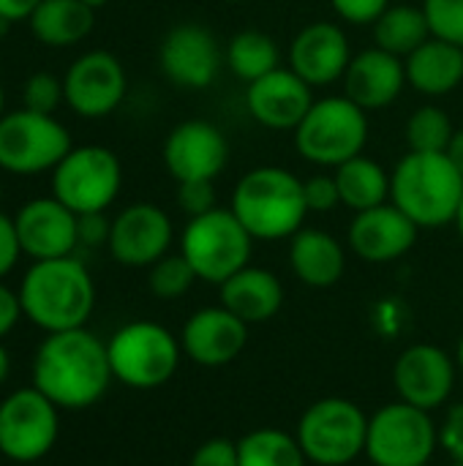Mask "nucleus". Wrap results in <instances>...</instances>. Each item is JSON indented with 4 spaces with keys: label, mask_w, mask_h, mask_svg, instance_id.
<instances>
[{
    "label": "nucleus",
    "mask_w": 463,
    "mask_h": 466,
    "mask_svg": "<svg viewBox=\"0 0 463 466\" xmlns=\"http://www.w3.org/2000/svg\"><path fill=\"white\" fill-rule=\"evenodd\" d=\"M22 317V303H19V292H14L11 287H5L0 281V341L16 328Z\"/></svg>",
    "instance_id": "43"
},
{
    "label": "nucleus",
    "mask_w": 463,
    "mask_h": 466,
    "mask_svg": "<svg viewBox=\"0 0 463 466\" xmlns=\"http://www.w3.org/2000/svg\"><path fill=\"white\" fill-rule=\"evenodd\" d=\"M254 238L229 208H216L188 218L180 235V254L191 262L199 281L224 284L251 259Z\"/></svg>",
    "instance_id": "7"
},
{
    "label": "nucleus",
    "mask_w": 463,
    "mask_h": 466,
    "mask_svg": "<svg viewBox=\"0 0 463 466\" xmlns=\"http://www.w3.org/2000/svg\"><path fill=\"white\" fill-rule=\"evenodd\" d=\"M177 208L188 216H205L216 210V180H183L177 183Z\"/></svg>",
    "instance_id": "36"
},
{
    "label": "nucleus",
    "mask_w": 463,
    "mask_h": 466,
    "mask_svg": "<svg viewBox=\"0 0 463 466\" xmlns=\"http://www.w3.org/2000/svg\"><path fill=\"white\" fill-rule=\"evenodd\" d=\"M240 466H306L308 459L297 437L281 429H257L237 440Z\"/></svg>",
    "instance_id": "31"
},
{
    "label": "nucleus",
    "mask_w": 463,
    "mask_h": 466,
    "mask_svg": "<svg viewBox=\"0 0 463 466\" xmlns=\"http://www.w3.org/2000/svg\"><path fill=\"white\" fill-rule=\"evenodd\" d=\"M221 306L246 325L267 322L284 306V284L273 270L246 265L221 284Z\"/></svg>",
    "instance_id": "24"
},
{
    "label": "nucleus",
    "mask_w": 463,
    "mask_h": 466,
    "mask_svg": "<svg viewBox=\"0 0 463 466\" xmlns=\"http://www.w3.org/2000/svg\"><path fill=\"white\" fill-rule=\"evenodd\" d=\"M420 227L393 202L355 213L349 224V248L374 265L396 262L412 251Z\"/></svg>",
    "instance_id": "19"
},
{
    "label": "nucleus",
    "mask_w": 463,
    "mask_h": 466,
    "mask_svg": "<svg viewBox=\"0 0 463 466\" xmlns=\"http://www.w3.org/2000/svg\"><path fill=\"white\" fill-rule=\"evenodd\" d=\"M224 63L237 79L251 85V82L262 79L265 74L281 68V49L270 33L240 30L229 38V44L224 49Z\"/></svg>",
    "instance_id": "30"
},
{
    "label": "nucleus",
    "mask_w": 463,
    "mask_h": 466,
    "mask_svg": "<svg viewBox=\"0 0 463 466\" xmlns=\"http://www.w3.org/2000/svg\"><path fill=\"white\" fill-rule=\"evenodd\" d=\"M456 131L458 128L445 109L426 104L407 120V145L415 153H448Z\"/></svg>",
    "instance_id": "32"
},
{
    "label": "nucleus",
    "mask_w": 463,
    "mask_h": 466,
    "mask_svg": "<svg viewBox=\"0 0 463 466\" xmlns=\"http://www.w3.org/2000/svg\"><path fill=\"white\" fill-rule=\"evenodd\" d=\"M456 227H458V235H461V240H463V199H461V208H458V213H456Z\"/></svg>",
    "instance_id": "47"
},
{
    "label": "nucleus",
    "mask_w": 463,
    "mask_h": 466,
    "mask_svg": "<svg viewBox=\"0 0 463 466\" xmlns=\"http://www.w3.org/2000/svg\"><path fill=\"white\" fill-rule=\"evenodd\" d=\"M158 63L172 85L183 90H205L216 82L224 52L210 27L199 22H183L164 35L158 46Z\"/></svg>",
    "instance_id": "14"
},
{
    "label": "nucleus",
    "mask_w": 463,
    "mask_h": 466,
    "mask_svg": "<svg viewBox=\"0 0 463 466\" xmlns=\"http://www.w3.org/2000/svg\"><path fill=\"white\" fill-rule=\"evenodd\" d=\"M431 35L463 46V0H423Z\"/></svg>",
    "instance_id": "35"
},
{
    "label": "nucleus",
    "mask_w": 463,
    "mask_h": 466,
    "mask_svg": "<svg viewBox=\"0 0 463 466\" xmlns=\"http://www.w3.org/2000/svg\"><path fill=\"white\" fill-rule=\"evenodd\" d=\"M19 257H22V246H19V238H16L14 218L0 210V281L14 270Z\"/></svg>",
    "instance_id": "41"
},
{
    "label": "nucleus",
    "mask_w": 463,
    "mask_h": 466,
    "mask_svg": "<svg viewBox=\"0 0 463 466\" xmlns=\"http://www.w3.org/2000/svg\"><path fill=\"white\" fill-rule=\"evenodd\" d=\"M393 382L401 401L434 412L456 388V360L434 344H415L396 360Z\"/></svg>",
    "instance_id": "18"
},
{
    "label": "nucleus",
    "mask_w": 463,
    "mask_h": 466,
    "mask_svg": "<svg viewBox=\"0 0 463 466\" xmlns=\"http://www.w3.org/2000/svg\"><path fill=\"white\" fill-rule=\"evenodd\" d=\"M407 85L404 57L379 46L352 55V63L344 74V96L366 112L390 106Z\"/></svg>",
    "instance_id": "23"
},
{
    "label": "nucleus",
    "mask_w": 463,
    "mask_h": 466,
    "mask_svg": "<svg viewBox=\"0 0 463 466\" xmlns=\"http://www.w3.org/2000/svg\"><path fill=\"white\" fill-rule=\"evenodd\" d=\"M123 186L120 158L104 145H79L52 169V197L76 216L106 213Z\"/></svg>",
    "instance_id": "10"
},
{
    "label": "nucleus",
    "mask_w": 463,
    "mask_h": 466,
    "mask_svg": "<svg viewBox=\"0 0 463 466\" xmlns=\"http://www.w3.org/2000/svg\"><path fill=\"white\" fill-rule=\"evenodd\" d=\"M333 175L338 183L341 205H347L355 213L385 205L390 199V172L363 153L336 167Z\"/></svg>",
    "instance_id": "28"
},
{
    "label": "nucleus",
    "mask_w": 463,
    "mask_h": 466,
    "mask_svg": "<svg viewBox=\"0 0 463 466\" xmlns=\"http://www.w3.org/2000/svg\"><path fill=\"white\" fill-rule=\"evenodd\" d=\"M439 445V429L431 412L407 401L388 404L368 418L366 456L374 466H423Z\"/></svg>",
    "instance_id": "11"
},
{
    "label": "nucleus",
    "mask_w": 463,
    "mask_h": 466,
    "mask_svg": "<svg viewBox=\"0 0 463 466\" xmlns=\"http://www.w3.org/2000/svg\"><path fill=\"white\" fill-rule=\"evenodd\" d=\"M224 3H251V0H224Z\"/></svg>",
    "instance_id": "51"
},
{
    "label": "nucleus",
    "mask_w": 463,
    "mask_h": 466,
    "mask_svg": "<svg viewBox=\"0 0 463 466\" xmlns=\"http://www.w3.org/2000/svg\"><path fill=\"white\" fill-rule=\"evenodd\" d=\"M76 221L79 216L52 194L25 202L14 216L22 254L30 257L33 262L71 257L74 248L79 246Z\"/></svg>",
    "instance_id": "17"
},
{
    "label": "nucleus",
    "mask_w": 463,
    "mask_h": 466,
    "mask_svg": "<svg viewBox=\"0 0 463 466\" xmlns=\"http://www.w3.org/2000/svg\"><path fill=\"white\" fill-rule=\"evenodd\" d=\"M303 197L308 205V213H327L341 205L336 175H314L303 180Z\"/></svg>",
    "instance_id": "37"
},
{
    "label": "nucleus",
    "mask_w": 463,
    "mask_h": 466,
    "mask_svg": "<svg viewBox=\"0 0 463 466\" xmlns=\"http://www.w3.org/2000/svg\"><path fill=\"white\" fill-rule=\"evenodd\" d=\"M448 156H450V161L456 164V169L463 175V128L456 131V137H453V142H450V147H448Z\"/></svg>",
    "instance_id": "45"
},
{
    "label": "nucleus",
    "mask_w": 463,
    "mask_h": 466,
    "mask_svg": "<svg viewBox=\"0 0 463 466\" xmlns=\"http://www.w3.org/2000/svg\"><path fill=\"white\" fill-rule=\"evenodd\" d=\"M407 82L431 98L453 93L463 82V46L442 38H428L407 60Z\"/></svg>",
    "instance_id": "26"
},
{
    "label": "nucleus",
    "mask_w": 463,
    "mask_h": 466,
    "mask_svg": "<svg viewBox=\"0 0 463 466\" xmlns=\"http://www.w3.org/2000/svg\"><path fill=\"white\" fill-rule=\"evenodd\" d=\"M16 292L22 317L46 333L85 328L96 306V284L74 254L33 262Z\"/></svg>",
    "instance_id": "2"
},
{
    "label": "nucleus",
    "mask_w": 463,
    "mask_h": 466,
    "mask_svg": "<svg viewBox=\"0 0 463 466\" xmlns=\"http://www.w3.org/2000/svg\"><path fill=\"white\" fill-rule=\"evenodd\" d=\"M423 466H428V464H423Z\"/></svg>",
    "instance_id": "54"
},
{
    "label": "nucleus",
    "mask_w": 463,
    "mask_h": 466,
    "mask_svg": "<svg viewBox=\"0 0 463 466\" xmlns=\"http://www.w3.org/2000/svg\"><path fill=\"white\" fill-rule=\"evenodd\" d=\"M439 445L448 451V456L453 461L463 464V401L448 412V418L439 429Z\"/></svg>",
    "instance_id": "40"
},
{
    "label": "nucleus",
    "mask_w": 463,
    "mask_h": 466,
    "mask_svg": "<svg viewBox=\"0 0 463 466\" xmlns=\"http://www.w3.org/2000/svg\"><path fill=\"white\" fill-rule=\"evenodd\" d=\"M295 437L311 464L347 466L366 453L368 418L349 399H319L300 415Z\"/></svg>",
    "instance_id": "8"
},
{
    "label": "nucleus",
    "mask_w": 463,
    "mask_h": 466,
    "mask_svg": "<svg viewBox=\"0 0 463 466\" xmlns=\"http://www.w3.org/2000/svg\"><path fill=\"white\" fill-rule=\"evenodd\" d=\"M349 63L352 46L344 27H338L336 22H311L289 44V68L311 87L344 79Z\"/></svg>",
    "instance_id": "21"
},
{
    "label": "nucleus",
    "mask_w": 463,
    "mask_h": 466,
    "mask_svg": "<svg viewBox=\"0 0 463 466\" xmlns=\"http://www.w3.org/2000/svg\"><path fill=\"white\" fill-rule=\"evenodd\" d=\"M431 38V27L428 19L423 14V5H407V3H390L385 8V14L374 22V46L398 55V57H409L420 44H426Z\"/></svg>",
    "instance_id": "29"
},
{
    "label": "nucleus",
    "mask_w": 463,
    "mask_h": 466,
    "mask_svg": "<svg viewBox=\"0 0 463 466\" xmlns=\"http://www.w3.org/2000/svg\"><path fill=\"white\" fill-rule=\"evenodd\" d=\"M8 371H11V358H8L5 347L0 344V388H3L5 380H8Z\"/></svg>",
    "instance_id": "46"
},
{
    "label": "nucleus",
    "mask_w": 463,
    "mask_h": 466,
    "mask_svg": "<svg viewBox=\"0 0 463 466\" xmlns=\"http://www.w3.org/2000/svg\"><path fill=\"white\" fill-rule=\"evenodd\" d=\"M463 199V175L448 153L409 150L390 172V202L420 229L456 224Z\"/></svg>",
    "instance_id": "4"
},
{
    "label": "nucleus",
    "mask_w": 463,
    "mask_h": 466,
    "mask_svg": "<svg viewBox=\"0 0 463 466\" xmlns=\"http://www.w3.org/2000/svg\"><path fill=\"white\" fill-rule=\"evenodd\" d=\"M38 44L65 49L85 41L96 25V8L82 0H41L27 19Z\"/></svg>",
    "instance_id": "27"
},
{
    "label": "nucleus",
    "mask_w": 463,
    "mask_h": 466,
    "mask_svg": "<svg viewBox=\"0 0 463 466\" xmlns=\"http://www.w3.org/2000/svg\"><path fill=\"white\" fill-rule=\"evenodd\" d=\"M314 87L300 79L292 68H276L246 87L248 115L273 131H295L311 104L317 101Z\"/></svg>",
    "instance_id": "20"
},
{
    "label": "nucleus",
    "mask_w": 463,
    "mask_h": 466,
    "mask_svg": "<svg viewBox=\"0 0 463 466\" xmlns=\"http://www.w3.org/2000/svg\"><path fill=\"white\" fill-rule=\"evenodd\" d=\"M5 115V90H3V82H0V117Z\"/></svg>",
    "instance_id": "48"
},
{
    "label": "nucleus",
    "mask_w": 463,
    "mask_h": 466,
    "mask_svg": "<svg viewBox=\"0 0 463 466\" xmlns=\"http://www.w3.org/2000/svg\"><path fill=\"white\" fill-rule=\"evenodd\" d=\"M74 147L68 128L55 115L14 109L0 117V169L11 175L52 172Z\"/></svg>",
    "instance_id": "9"
},
{
    "label": "nucleus",
    "mask_w": 463,
    "mask_h": 466,
    "mask_svg": "<svg viewBox=\"0 0 463 466\" xmlns=\"http://www.w3.org/2000/svg\"><path fill=\"white\" fill-rule=\"evenodd\" d=\"M65 104L74 115L98 120L112 115L128 90L123 63L106 49H90L79 55L63 76Z\"/></svg>",
    "instance_id": "13"
},
{
    "label": "nucleus",
    "mask_w": 463,
    "mask_h": 466,
    "mask_svg": "<svg viewBox=\"0 0 463 466\" xmlns=\"http://www.w3.org/2000/svg\"><path fill=\"white\" fill-rule=\"evenodd\" d=\"M229 161V142L210 120H183L164 142L166 172L183 180H216Z\"/></svg>",
    "instance_id": "16"
},
{
    "label": "nucleus",
    "mask_w": 463,
    "mask_h": 466,
    "mask_svg": "<svg viewBox=\"0 0 463 466\" xmlns=\"http://www.w3.org/2000/svg\"><path fill=\"white\" fill-rule=\"evenodd\" d=\"M368 142V112L347 96H327L311 104L295 128L297 153L317 167H341L363 153Z\"/></svg>",
    "instance_id": "5"
},
{
    "label": "nucleus",
    "mask_w": 463,
    "mask_h": 466,
    "mask_svg": "<svg viewBox=\"0 0 463 466\" xmlns=\"http://www.w3.org/2000/svg\"><path fill=\"white\" fill-rule=\"evenodd\" d=\"M82 3H87V5H93V8H98V5H106L109 0H82Z\"/></svg>",
    "instance_id": "50"
},
{
    "label": "nucleus",
    "mask_w": 463,
    "mask_h": 466,
    "mask_svg": "<svg viewBox=\"0 0 463 466\" xmlns=\"http://www.w3.org/2000/svg\"><path fill=\"white\" fill-rule=\"evenodd\" d=\"M196 273L191 268V262L183 257V254H166L161 257L156 265H150V273H147V284H150V292L161 300H177L183 298L191 287H194Z\"/></svg>",
    "instance_id": "33"
},
{
    "label": "nucleus",
    "mask_w": 463,
    "mask_h": 466,
    "mask_svg": "<svg viewBox=\"0 0 463 466\" xmlns=\"http://www.w3.org/2000/svg\"><path fill=\"white\" fill-rule=\"evenodd\" d=\"M453 466H463V464H458V461H453Z\"/></svg>",
    "instance_id": "53"
},
{
    "label": "nucleus",
    "mask_w": 463,
    "mask_h": 466,
    "mask_svg": "<svg viewBox=\"0 0 463 466\" xmlns=\"http://www.w3.org/2000/svg\"><path fill=\"white\" fill-rule=\"evenodd\" d=\"M41 0H0V16L14 22H27Z\"/></svg>",
    "instance_id": "44"
},
{
    "label": "nucleus",
    "mask_w": 463,
    "mask_h": 466,
    "mask_svg": "<svg viewBox=\"0 0 463 466\" xmlns=\"http://www.w3.org/2000/svg\"><path fill=\"white\" fill-rule=\"evenodd\" d=\"M60 410L35 388L14 390L0 404V453L16 464L41 461L57 442Z\"/></svg>",
    "instance_id": "12"
},
{
    "label": "nucleus",
    "mask_w": 463,
    "mask_h": 466,
    "mask_svg": "<svg viewBox=\"0 0 463 466\" xmlns=\"http://www.w3.org/2000/svg\"><path fill=\"white\" fill-rule=\"evenodd\" d=\"M330 5L349 25H374L390 5V0H330Z\"/></svg>",
    "instance_id": "38"
},
{
    "label": "nucleus",
    "mask_w": 463,
    "mask_h": 466,
    "mask_svg": "<svg viewBox=\"0 0 463 466\" xmlns=\"http://www.w3.org/2000/svg\"><path fill=\"white\" fill-rule=\"evenodd\" d=\"M112 377L134 390H156L166 385L180 366V341L158 322H128L109 341Z\"/></svg>",
    "instance_id": "6"
},
{
    "label": "nucleus",
    "mask_w": 463,
    "mask_h": 466,
    "mask_svg": "<svg viewBox=\"0 0 463 466\" xmlns=\"http://www.w3.org/2000/svg\"><path fill=\"white\" fill-rule=\"evenodd\" d=\"M63 101H65L63 79H57L49 71H35L22 85V106L25 109L41 112V115H55Z\"/></svg>",
    "instance_id": "34"
},
{
    "label": "nucleus",
    "mask_w": 463,
    "mask_h": 466,
    "mask_svg": "<svg viewBox=\"0 0 463 466\" xmlns=\"http://www.w3.org/2000/svg\"><path fill=\"white\" fill-rule=\"evenodd\" d=\"M456 363L461 366V371H463V336H461V341H458V355H456Z\"/></svg>",
    "instance_id": "49"
},
{
    "label": "nucleus",
    "mask_w": 463,
    "mask_h": 466,
    "mask_svg": "<svg viewBox=\"0 0 463 466\" xmlns=\"http://www.w3.org/2000/svg\"><path fill=\"white\" fill-rule=\"evenodd\" d=\"M188 466H240V459H237V442L224 440V437L207 440V442H202V445L194 451L191 464Z\"/></svg>",
    "instance_id": "39"
},
{
    "label": "nucleus",
    "mask_w": 463,
    "mask_h": 466,
    "mask_svg": "<svg viewBox=\"0 0 463 466\" xmlns=\"http://www.w3.org/2000/svg\"><path fill=\"white\" fill-rule=\"evenodd\" d=\"M106 344L87 328L46 333L33 358V388L57 410L93 407L112 382Z\"/></svg>",
    "instance_id": "1"
},
{
    "label": "nucleus",
    "mask_w": 463,
    "mask_h": 466,
    "mask_svg": "<svg viewBox=\"0 0 463 466\" xmlns=\"http://www.w3.org/2000/svg\"><path fill=\"white\" fill-rule=\"evenodd\" d=\"M0 199H3V183H0Z\"/></svg>",
    "instance_id": "52"
},
{
    "label": "nucleus",
    "mask_w": 463,
    "mask_h": 466,
    "mask_svg": "<svg viewBox=\"0 0 463 466\" xmlns=\"http://www.w3.org/2000/svg\"><path fill=\"white\" fill-rule=\"evenodd\" d=\"M246 341L248 325L224 306L194 311L180 333L183 352L205 369H221L237 360V355L246 350Z\"/></svg>",
    "instance_id": "22"
},
{
    "label": "nucleus",
    "mask_w": 463,
    "mask_h": 466,
    "mask_svg": "<svg viewBox=\"0 0 463 466\" xmlns=\"http://www.w3.org/2000/svg\"><path fill=\"white\" fill-rule=\"evenodd\" d=\"M289 265L306 287L327 289L341 281L347 270V251L330 232L303 227L289 238Z\"/></svg>",
    "instance_id": "25"
},
{
    "label": "nucleus",
    "mask_w": 463,
    "mask_h": 466,
    "mask_svg": "<svg viewBox=\"0 0 463 466\" xmlns=\"http://www.w3.org/2000/svg\"><path fill=\"white\" fill-rule=\"evenodd\" d=\"M229 210L254 240H287L308 216L303 180L284 167H257L237 180Z\"/></svg>",
    "instance_id": "3"
},
{
    "label": "nucleus",
    "mask_w": 463,
    "mask_h": 466,
    "mask_svg": "<svg viewBox=\"0 0 463 466\" xmlns=\"http://www.w3.org/2000/svg\"><path fill=\"white\" fill-rule=\"evenodd\" d=\"M79 227V246H106L109 243V232H112V221L104 213H85L76 221Z\"/></svg>",
    "instance_id": "42"
},
{
    "label": "nucleus",
    "mask_w": 463,
    "mask_h": 466,
    "mask_svg": "<svg viewBox=\"0 0 463 466\" xmlns=\"http://www.w3.org/2000/svg\"><path fill=\"white\" fill-rule=\"evenodd\" d=\"M172 238L175 227L166 210L150 202H136L112 218L106 248L112 259L126 268H150L169 254Z\"/></svg>",
    "instance_id": "15"
}]
</instances>
